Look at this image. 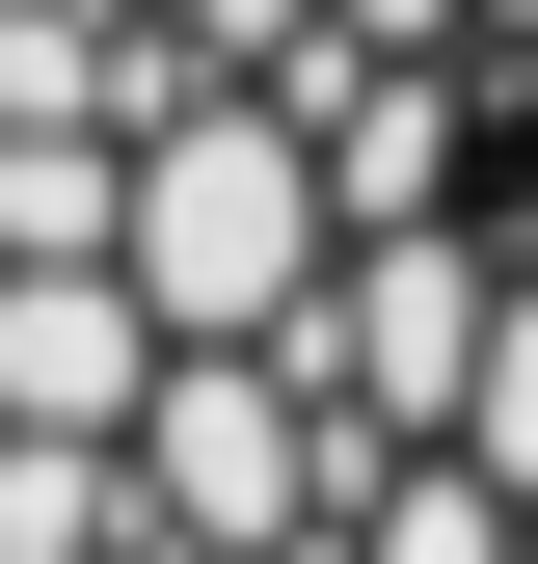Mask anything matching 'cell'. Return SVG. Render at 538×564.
<instances>
[{
  "label": "cell",
  "instance_id": "obj_11",
  "mask_svg": "<svg viewBox=\"0 0 538 564\" xmlns=\"http://www.w3.org/2000/svg\"><path fill=\"white\" fill-rule=\"evenodd\" d=\"M323 54H485V0H323Z\"/></svg>",
  "mask_w": 538,
  "mask_h": 564
},
{
  "label": "cell",
  "instance_id": "obj_3",
  "mask_svg": "<svg viewBox=\"0 0 538 564\" xmlns=\"http://www.w3.org/2000/svg\"><path fill=\"white\" fill-rule=\"evenodd\" d=\"M485 349H512V242L458 216V242H351V269H323L297 377L351 403L377 457H458V403H485Z\"/></svg>",
  "mask_w": 538,
  "mask_h": 564
},
{
  "label": "cell",
  "instance_id": "obj_10",
  "mask_svg": "<svg viewBox=\"0 0 538 564\" xmlns=\"http://www.w3.org/2000/svg\"><path fill=\"white\" fill-rule=\"evenodd\" d=\"M162 28L216 54V82H297V54H323V0H162Z\"/></svg>",
  "mask_w": 538,
  "mask_h": 564
},
{
  "label": "cell",
  "instance_id": "obj_7",
  "mask_svg": "<svg viewBox=\"0 0 538 564\" xmlns=\"http://www.w3.org/2000/svg\"><path fill=\"white\" fill-rule=\"evenodd\" d=\"M323 564H538V511H512L485 457H377V484H351V538H323Z\"/></svg>",
  "mask_w": 538,
  "mask_h": 564
},
{
  "label": "cell",
  "instance_id": "obj_12",
  "mask_svg": "<svg viewBox=\"0 0 538 564\" xmlns=\"http://www.w3.org/2000/svg\"><path fill=\"white\" fill-rule=\"evenodd\" d=\"M485 54H538V0H485Z\"/></svg>",
  "mask_w": 538,
  "mask_h": 564
},
{
  "label": "cell",
  "instance_id": "obj_6",
  "mask_svg": "<svg viewBox=\"0 0 538 564\" xmlns=\"http://www.w3.org/2000/svg\"><path fill=\"white\" fill-rule=\"evenodd\" d=\"M0 564H162L134 457H108V431H0Z\"/></svg>",
  "mask_w": 538,
  "mask_h": 564
},
{
  "label": "cell",
  "instance_id": "obj_9",
  "mask_svg": "<svg viewBox=\"0 0 538 564\" xmlns=\"http://www.w3.org/2000/svg\"><path fill=\"white\" fill-rule=\"evenodd\" d=\"M458 457H485L512 511H538V269H512V349H485V403H458Z\"/></svg>",
  "mask_w": 538,
  "mask_h": 564
},
{
  "label": "cell",
  "instance_id": "obj_2",
  "mask_svg": "<svg viewBox=\"0 0 538 564\" xmlns=\"http://www.w3.org/2000/svg\"><path fill=\"white\" fill-rule=\"evenodd\" d=\"M377 431L297 377V349H162V403H134V511H162V564H297L351 538Z\"/></svg>",
  "mask_w": 538,
  "mask_h": 564
},
{
  "label": "cell",
  "instance_id": "obj_5",
  "mask_svg": "<svg viewBox=\"0 0 538 564\" xmlns=\"http://www.w3.org/2000/svg\"><path fill=\"white\" fill-rule=\"evenodd\" d=\"M134 403H162V296L134 269H0V431H108L134 457Z\"/></svg>",
  "mask_w": 538,
  "mask_h": 564
},
{
  "label": "cell",
  "instance_id": "obj_1",
  "mask_svg": "<svg viewBox=\"0 0 538 564\" xmlns=\"http://www.w3.org/2000/svg\"><path fill=\"white\" fill-rule=\"evenodd\" d=\"M323 269H351V188H323V134L269 82H216V108L134 134V296H162V349H297Z\"/></svg>",
  "mask_w": 538,
  "mask_h": 564
},
{
  "label": "cell",
  "instance_id": "obj_4",
  "mask_svg": "<svg viewBox=\"0 0 538 564\" xmlns=\"http://www.w3.org/2000/svg\"><path fill=\"white\" fill-rule=\"evenodd\" d=\"M269 108L323 134L351 242H458V216H485V54H297Z\"/></svg>",
  "mask_w": 538,
  "mask_h": 564
},
{
  "label": "cell",
  "instance_id": "obj_8",
  "mask_svg": "<svg viewBox=\"0 0 538 564\" xmlns=\"http://www.w3.org/2000/svg\"><path fill=\"white\" fill-rule=\"evenodd\" d=\"M0 269H134V162L108 134H0Z\"/></svg>",
  "mask_w": 538,
  "mask_h": 564
}]
</instances>
